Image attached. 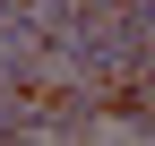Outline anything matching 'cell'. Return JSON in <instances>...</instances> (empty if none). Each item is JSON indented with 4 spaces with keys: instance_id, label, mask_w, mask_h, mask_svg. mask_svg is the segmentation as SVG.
Segmentation results:
<instances>
[{
    "instance_id": "obj_1",
    "label": "cell",
    "mask_w": 155,
    "mask_h": 146,
    "mask_svg": "<svg viewBox=\"0 0 155 146\" xmlns=\"http://www.w3.org/2000/svg\"><path fill=\"white\" fill-rule=\"evenodd\" d=\"M95 103H104L112 120H138L147 103H155V86H147V69H112V78L95 86Z\"/></svg>"
}]
</instances>
